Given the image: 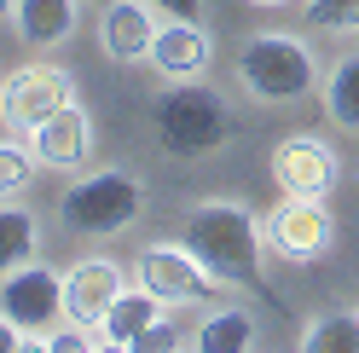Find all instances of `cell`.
<instances>
[{
  "label": "cell",
  "mask_w": 359,
  "mask_h": 353,
  "mask_svg": "<svg viewBox=\"0 0 359 353\" xmlns=\"http://www.w3.org/2000/svg\"><path fill=\"white\" fill-rule=\"evenodd\" d=\"M302 353H359V313H319L302 330Z\"/></svg>",
  "instance_id": "19"
},
{
  "label": "cell",
  "mask_w": 359,
  "mask_h": 353,
  "mask_svg": "<svg viewBox=\"0 0 359 353\" xmlns=\"http://www.w3.org/2000/svg\"><path fill=\"white\" fill-rule=\"evenodd\" d=\"M81 24V0H18L12 29L24 47H64Z\"/></svg>",
  "instance_id": "15"
},
{
  "label": "cell",
  "mask_w": 359,
  "mask_h": 353,
  "mask_svg": "<svg viewBox=\"0 0 359 353\" xmlns=\"http://www.w3.org/2000/svg\"><path fill=\"white\" fill-rule=\"evenodd\" d=\"M58 214L81 237H116L145 214V186L128 168H87L76 186H64Z\"/></svg>",
  "instance_id": "4"
},
{
  "label": "cell",
  "mask_w": 359,
  "mask_h": 353,
  "mask_svg": "<svg viewBox=\"0 0 359 353\" xmlns=\"http://www.w3.org/2000/svg\"><path fill=\"white\" fill-rule=\"evenodd\" d=\"M151 127H156V145H163L174 162H197V157H209V151H220L232 139L238 116H232V104L220 99L215 87L186 76V81H174L168 93H156Z\"/></svg>",
  "instance_id": "2"
},
{
  "label": "cell",
  "mask_w": 359,
  "mask_h": 353,
  "mask_svg": "<svg viewBox=\"0 0 359 353\" xmlns=\"http://www.w3.org/2000/svg\"><path fill=\"white\" fill-rule=\"evenodd\" d=\"M273 186L284 197H330V186H336V151L319 134H284L273 145Z\"/></svg>",
  "instance_id": "9"
},
{
  "label": "cell",
  "mask_w": 359,
  "mask_h": 353,
  "mask_svg": "<svg viewBox=\"0 0 359 353\" xmlns=\"http://www.w3.org/2000/svg\"><path fill=\"white\" fill-rule=\"evenodd\" d=\"M186 249L203 261L209 272H220L232 284V290H255L273 301V290H266V278H261V244H266V232H261V220L232 203V197H209V203H197L186 214Z\"/></svg>",
  "instance_id": "1"
},
{
  "label": "cell",
  "mask_w": 359,
  "mask_h": 353,
  "mask_svg": "<svg viewBox=\"0 0 359 353\" xmlns=\"http://www.w3.org/2000/svg\"><path fill=\"white\" fill-rule=\"evenodd\" d=\"M302 18L325 35H359V0H302Z\"/></svg>",
  "instance_id": "20"
},
{
  "label": "cell",
  "mask_w": 359,
  "mask_h": 353,
  "mask_svg": "<svg viewBox=\"0 0 359 353\" xmlns=\"http://www.w3.org/2000/svg\"><path fill=\"white\" fill-rule=\"evenodd\" d=\"M156 324H168V301L163 296H151L145 284H133V290H122L116 301H110V313L99 319V347H140L145 330Z\"/></svg>",
  "instance_id": "13"
},
{
  "label": "cell",
  "mask_w": 359,
  "mask_h": 353,
  "mask_svg": "<svg viewBox=\"0 0 359 353\" xmlns=\"http://www.w3.org/2000/svg\"><path fill=\"white\" fill-rule=\"evenodd\" d=\"M18 18V0H0V24H12Z\"/></svg>",
  "instance_id": "25"
},
{
  "label": "cell",
  "mask_w": 359,
  "mask_h": 353,
  "mask_svg": "<svg viewBox=\"0 0 359 353\" xmlns=\"http://www.w3.org/2000/svg\"><path fill=\"white\" fill-rule=\"evenodd\" d=\"M156 6L174 12V18H191V12H197V0H156Z\"/></svg>",
  "instance_id": "24"
},
{
  "label": "cell",
  "mask_w": 359,
  "mask_h": 353,
  "mask_svg": "<svg viewBox=\"0 0 359 353\" xmlns=\"http://www.w3.org/2000/svg\"><path fill=\"white\" fill-rule=\"evenodd\" d=\"M133 284H145V290L163 296L168 307H197V301H215L220 290H232L220 272H209L203 261L186 249V237H180V244L140 249V261H133Z\"/></svg>",
  "instance_id": "5"
},
{
  "label": "cell",
  "mask_w": 359,
  "mask_h": 353,
  "mask_svg": "<svg viewBox=\"0 0 359 353\" xmlns=\"http://www.w3.org/2000/svg\"><path fill=\"white\" fill-rule=\"evenodd\" d=\"M29 151L41 168H58V174H76L87 157H93V116H87L81 104H64L53 110L47 122L29 134Z\"/></svg>",
  "instance_id": "11"
},
{
  "label": "cell",
  "mask_w": 359,
  "mask_h": 353,
  "mask_svg": "<svg viewBox=\"0 0 359 353\" xmlns=\"http://www.w3.org/2000/svg\"><path fill=\"white\" fill-rule=\"evenodd\" d=\"M0 313H6L12 324H24L29 336L41 342V336L64 319V272L41 267V261L12 267L6 278H0Z\"/></svg>",
  "instance_id": "7"
},
{
  "label": "cell",
  "mask_w": 359,
  "mask_h": 353,
  "mask_svg": "<svg viewBox=\"0 0 359 353\" xmlns=\"http://www.w3.org/2000/svg\"><path fill=\"white\" fill-rule=\"evenodd\" d=\"M122 290H128V272L116 267V261L110 255H87V261H76V267L64 272V319L99 330V319L110 313V301H116Z\"/></svg>",
  "instance_id": "10"
},
{
  "label": "cell",
  "mask_w": 359,
  "mask_h": 353,
  "mask_svg": "<svg viewBox=\"0 0 359 353\" xmlns=\"http://www.w3.org/2000/svg\"><path fill=\"white\" fill-rule=\"evenodd\" d=\"M250 6H290V0H250Z\"/></svg>",
  "instance_id": "26"
},
{
  "label": "cell",
  "mask_w": 359,
  "mask_h": 353,
  "mask_svg": "<svg viewBox=\"0 0 359 353\" xmlns=\"http://www.w3.org/2000/svg\"><path fill=\"white\" fill-rule=\"evenodd\" d=\"M215 58V41L203 24H191V18H168V24H156V47H151V64L174 81L186 76H203Z\"/></svg>",
  "instance_id": "14"
},
{
  "label": "cell",
  "mask_w": 359,
  "mask_h": 353,
  "mask_svg": "<svg viewBox=\"0 0 359 353\" xmlns=\"http://www.w3.org/2000/svg\"><path fill=\"white\" fill-rule=\"evenodd\" d=\"M319 99H325V116L342 127V134H359V53H348V58L330 64Z\"/></svg>",
  "instance_id": "17"
},
{
  "label": "cell",
  "mask_w": 359,
  "mask_h": 353,
  "mask_svg": "<svg viewBox=\"0 0 359 353\" xmlns=\"http://www.w3.org/2000/svg\"><path fill=\"white\" fill-rule=\"evenodd\" d=\"M64 104H76V81H70V70H58V64H18V70L0 81V122H6V134H18V139H29Z\"/></svg>",
  "instance_id": "6"
},
{
  "label": "cell",
  "mask_w": 359,
  "mask_h": 353,
  "mask_svg": "<svg viewBox=\"0 0 359 353\" xmlns=\"http://www.w3.org/2000/svg\"><path fill=\"white\" fill-rule=\"evenodd\" d=\"M35 249H41L35 214L24 203H0V278L12 267H24V261H35Z\"/></svg>",
  "instance_id": "18"
},
{
  "label": "cell",
  "mask_w": 359,
  "mask_h": 353,
  "mask_svg": "<svg viewBox=\"0 0 359 353\" xmlns=\"http://www.w3.org/2000/svg\"><path fill=\"white\" fill-rule=\"evenodd\" d=\"M18 347H35V336L24 324H12L6 313H0V353H18Z\"/></svg>",
  "instance_id": "23"
},
{
  "label": "cell",
  "mask_w": 359,
  "mask_h": 353,
  "mask_svg": "<svg viewBox=\"0 0 359 353\" xmlns=\"http://www.w3.org/2000/svg\"><path fill=\"white\" fill-rule=\"evenodd\" d=\"M261 232H266V249L284 255V261H319L330 249V209H325V197H278V209L261 220Z\"/></svg>",
  "instance_id": "8"
},
{
  "label": "cell",
  "mask_w": 359,
  "mask_h": 353,
  "mask_svg": "<svg viewBox=\"0 0 359 353\" xmlns=\"http://www.w3.org/2000/svg\"><path fill=\"white\" fill-rule=\"evenodd\" d=\"M255 342H261V330H255L250 307H215V313L197 324V336H191L197 353H250Z\"/></svg>",
  "instance_id": "16"
},
{
  "label": "cell",
  "mask_w": 359,
  "mask_h": 353,
  "mask_svg": "<svg viewBox=\"0 0 359 353\" xmlns=\"http://www.w3.org/2000/svg\"><path fill=\"white\" fill-rule=\"evenodd\" d=\"M232 76L255 104H302L313 93V81H319V58H313V47L302 35L261 29V35L243 41Z\"/></svg>",
  "instance_id": "3"
},
{
  "label": "cell",
  "mask_w": 359,
  "mask_h": 353,
  "mask_svg": "<svg viewBox=\"0 0 359 353\" xmlns=\"http://www.w3.org/2000/svg\"><path fill=\"white\" fill-rule=\"evenodd\" d=\"M35 347H47V353H87V347H99V330H87V324H70V330H47Z\"/></svg>",
  "instance_id": "22"
},
{
  "label": "cell",
  "mask_w": 359,
  "mask_h": 353,
  "mask_svg": "<svg viewBox=\"0 0 359 353\" xmlns=\"http://www.w3.org/2000/svg\"><path fill=\"white\" fill-rule=\"evenodd\" d=\"M35 151H24V145H6L0 139V203H6V197H18L24 191L29 180H35Z\"/></svg>",
  "instance_id": "21"
},
{
  "label": "cell",
  "mask_w": 359,
  "mask_h": 353,
  "mask_svg": "<svg viewBox=\"0 0 359 353\" xmlns=\"http://www.w3.org/2000/svg\"><path fill=\"white\" fill-rule=\"evenodd\" d=\"M156 47V18L145 0H104L99 12V53L110 64H145Z\"/></svg>",
  "instance_id": "12"
}]
</instances>
